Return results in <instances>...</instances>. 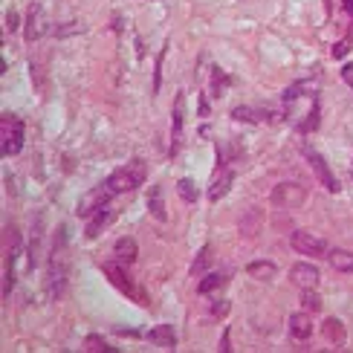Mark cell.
<instances>
[{"mask_svg": "<svg viewBox=\"0 0 353 353\" xmlns=\"http://www.w3.org/2000/svg\"><path fill=\"white\" fill-rule=\"evenodd\" d=\"M64 287H67V232L58 229V238L50 255V292L55 299H61Z\"/></svg>", "mask_w": 353, "mask_h": 353, "instance_id": "1", "label": "cell"}, {"mask_svg": "<svg viewBox=\"0 0 353 353\" xmlns=\"http://www.w3.org/2000/svg\"><path fill=\"white\" fill-rule=\"evenodd\" d=\"M23 148V122L14 113L0 116V151L3 157H14Z\"/></svg>", "mask_w": 353, "mask_h": 353, "instance_id": "2", "label": "cell"}, {"mask_svg": "<svg viewBox=\"0 0 353 353\" xmlns=\"http://www.w3.org/2000/svg\"><path fill=\"white\" fill-rule=\"evenodd\" d=\"M270 200L275 209H301L304 200H307V191L299 185V183H278L272 191H270Z\"/></svg>", "mask_w": 353, "mask_h": 353, "instance_id": "3", "label": "cell"}, {"mask_svg": "<svg viewBox=\"0 0 353 353\" xmlns=\"http://www.w3.org/2000/svg\"><path fill=\"white\" fill-rule=\"evenodd\" d=\"M142 180H145V168L139 163H134V165L116 168L108 176V185H110L113 194H125V191H134L137 185H142Z\"/></svg>", "mask_w": 353, "mask_h": 353, "instance_id": "4", "label": "cell"}, {"mask_svg": "<svg viewBox=\"0 0 353 353\" xmlns=\"http://www.w3.org/2000/svg\"><path fill=\"white\" fill-rule=\"evenodd\" d=\"M290 243L301 255H310V258L327 255V241L319 238V234H313V232H307V229H296V232H292L290 234Z\"/></svg>", "mask_w": 353, "mask_h": 353, "instance_id": "5", "label": "cell"}, {"mask_svg": "<svg viewBox=\"0 0 353 353\" xmlns=\"http://www.w3.org/2000/svg\"><path fill=\"white\" fill-rule=\"evenodd\" d=\"M110 194H113V191H110V185H108V183H105V185H96V188H90V191H87V194H84V200L79 203L76 214H79V217H93L99 209H105V205H108Z\"/></svg>", "mask_w": 353, "mask_h": 353, "instance_id": "6", "label": "cell"}, {"mask_svg": "<svg viewBox=\"0 0 353 353\" xmlns=\"http://www.w3.org/2000/svg\"><path fill=\"white\" fill-rule=\"evenodd\" d=\"M304 157H307V163H310L313 174L319 176V183L325 185L327 191H333V194H336V191H339L342 185H339V180H336V174L330 171V165L325 163V157H321L319 151H313V148H307V151H304Z\"/></svg>", "mask_w": 353, "mask_h": 353, "instance_id": "7", "label": "cell"}, {"mask_svg": "<svg viewBox=\"0 0 353 353\" xmlns=\"http://www.w3.org/2000/svg\"><path fill=\"white\" fill-rule=\"evenodd\" d=\"M183 125H185V96L176 93L174 113H171V157L180 154V148H183Z\"/></svg>", "mask_w": 353, "mask_h": 353, "instance_id": "8", "label": "cell"}, {"mask_svg": "<svg viewBox=\"0 0 353 353\" xmlns=\"http://www.w3.org/2000/svg\"><path fill=\"white\" fill-rule=\"evenodd\" d=\"M232 180H234V174H232V165L226 163V157L220 159V165H217V176H214V183L209 188V197L217 203V200H223L229 194V188H232Z\"/></svg>", "mask_w": 353, "mask_h": 353, "instance_id": "9", "label": "cell"}, {"mask_svg": "<svg viewBox=\"0 0 353 353\" xmlns=\"http://www.w3.org/2000/svg\"><path fill=\"white\" fill-rule=\"evenodd\" d=\"M128 267V263H125ZM125 267H119V263H113V261H108V263H101V272L108 275V281L119 290V292H125V296H130L134 299L137 292H134V284H130V278L125 275Z\"/></svg>", "mask_w": 353, "mask_h": 353, "instance_id": "10", "label": "cell"}, {"mask_svg": "<svg viewBox=\"0 0 353 353\" xmlns=\"http://www.w3.org/2000/svg\"><path fill=\"white\" fill-rule=\"evenodd\" d=\"M290 281L299 290H316L319 287V270L310 267V263H296L290 272Z\"/></svg>", "mask_w": 353, "mask_h": 353, "instance_id": "11", "label": "cell"}, {"mask_svg": "<svg viewBox=\"0 0 353 353\" xmlns=\"http://www.w3.org/2000/svg\"><path fill=\"white\" fill-rule=\"evenodd\" d=\"M290 336L296 342H307L313 336V321L307 313H292L290 316Z\"/></svg>", "mask_w": 353, "mask_h": 353, "instance_id": "12", "label": "cell"}, {"mask_svg": "<svg viewBox=\"0 0 353 353\" xmlns=\"http://www.w3.org/2000/svg\"><path fill=\"white\" fill-rule=\"evenodd\" d=\"M232 119H238V122H249V125H258V122H272L275 116H272L270 110L241 105V108H234V110H232Z\"/></svg>", "mask_w": 353, "mask_h": 353, "instance_id": "13", "label": "cell"}, {"mask_svg": "<svg viewBox=\"0 0 353 353\" xmlns=\"http://www.w3.org/2000/svg\"><path fill=\"white\" fill-rule=\"evenodd\" d=\"M321 336L330 342V345H345V339H347V330H345V325L339 319H333V316H327L325 321H321Z\"/></svg>", "mask_w": 353, "mask_h": 353, "instance_id": "14", "label": "cell"}, {"mask_svg": "<svg viewBox=\"0 0 353 353\" xmlns=\"http://www.w3.org/2000/svg\"><path fill=\"white\" fill-rule=\"evenodd\" d=\"M43 32H47V21H43V12L41 6H29V14H26V38L29 41H38Z\"/></svg>", "mask_w": 353, "mask_h": 353, "instance_id": "15", "label": "cell"}, {"mask_svg": "<svg viewBox=\"0 0 353 353\" xmlns=\"http://www.w3.org/2000/svg\"><path fill=\"white\" fill-rule=\"evenodd\" d=\"M261 223H263V214H261V209H249V212L241 217V238H246V241L258 238V229H261Z\"/></svg>", "mask_w": 353, "mask_h": 353, "instance_id": "16", "label": "cell"}, {"mask_svg": "<svg viewBox=\"0 0 353 353\" xmlns=\"http://www.w3.org/2000/svg\"><path fill=\"white\" fill-rule=\"evenodd\" d=\"M110 223H113V212H108V209H99V212L93 214V220H90V223H87L84 234H87V238L93 241V238H99V234L105 232Z\"/></svg>", "mask_w": 353, "mask_h": 353, "instance_id": "17", "label": "cell"}, {"mask_svg": "<svg viewBox=\"0 0 353 353\" xmlns=\"http://www.w3.org/2000/svg\"><path fill=\"white\" fill-rule=\"evenodd\" d=\"M113 255L116 261H122V263H134L137 261V241L134 238H119L113 246Z\"/></svg>", "mask_w": 353, "mask_h": 353, "instance_id": "18", "label": "cell"}, {"mask_svg": "<svg viewBox=\"0 0 353 353\" xmlns=\"http://www.w3.org/2000/svg\"><path fill=\"white\" fill-rule=\"evenodd\" d=\"M246 272L252 275L255 281H272L278 270H275V263H272V261H252V263L246 267Z\"/></svg>", "mask_w": 353, "mask_h": 353, "instance_id": "19", "label": "cell"}, {"mask_svg": "<svg viewBox=\"0 0 353 353\" xmlns=\"http://www.w3.org/2000/svg\"><path fill=\"white\" fill-rule=\"evenodd\" d=\"M327 261L333 263V270L353 272V252H347V249H327Z\"/></svg>", "mask_w": 353, "mask_h": 353, "instance_id": "20", "label": "cell"}, {"mask_svg": "<svg viewBox=\"0 0 353 353\" xmlns=\"http://www.w3.org/2000/svg\"><path fill=\"white\" fill-rule=\"evenodd\" d=\"M148 342H154V345H159V347H174V345H176L174 327H168V325H157V327L148 333Z\"/></svg>", "mask_w": 353, "mask_h": 353, "instance_id": "21", "label": "cell"}, {"mask_svg": "<svg viewBox=\"0 0 353 353\" xmlns=\"http://www.w3.org/2000/svg\"><path fill=\"white\" fill-rule=\"evenodd\" d=\"M148 212L154 214V220H165V203H163V191H159V185H154L148 191Z\"/></svg>", "mask_w": 353, "mask_h": 353, "instance_id": "22", "label": "cell"}, {"mask_svg": "<svg viewBox=\"0 0 353 353\" xmlns=\"http://www.w3.org/2000/svg\"><path fill=\"white\" fill-rule=\"evenodd\" d=\"M223 284H226V275H217V272H209V275H205V278H203V281H200L197 292H200V296H209V292L220 290V287H223Z\"/></svg>", "mask_w": 353, "mask_h": 353, "instance_id": "23", "label": "cell"}, {"mask_svg": "<svg viewBox=\"0 0 353 353\" xmlns=\"http://www.w3.org/2000/svg\"><path fill=\"white\" fill-rule=\"evenodd\" d=\"M212 255H214V249H212V246H203V249H200V255L194 258V263H191V275H203L205 270H209Z\"/></svg>", "mask_w": 353, "mask_h": 353, "instance_id": "24", "label": "cell"}, {"mask_svg": "<svg viewBox=\"0 0 353 353\" xmlns=\"http://www.w3.org/2000/svg\"><path fill=\"white\" fill-rule=\"evenodd\" d=\"M176 191H180V197H183L185 203H197V197H200L197 185L191 183V180H180V183H176Z\"/></svg>", "mask_w": 353, "mask_h": 353, "instance_id": "25", "label": "cell"}, {"mask_svg": "<svg viewBox=\"0 0 353 353\" xmlns=\"http://www.w3.org/2000/svg\"><path fill=\"white\" fill-rule=\"evenodd\" d=\"M316 128H319V101L310 108V113H307L304 119H301V130H304V134H313Z\"/></svg>", "mask_w": 353, "mask_h": 353, "instance_id": "26", "label": "cell"}, {"mask_svg": "<svg viewBox=\"0 0 353 353\" xmlns=\"http://www.w3.org/2000/svg\"><path fill=\"white\" fill-rule=\"evenodd\" d=\"M84 350L87 353H99V350H110V345L101 339V336H87V339H84Z\"/></svg>", "mask_w": 353, "mask_h": 353, "instance_id": "27", "label": "cell"}, {"mask_svg": "<svg viewBox=\"0 0 353 353\" xmlns=\"http://www.w3.org/2000/svg\"><path fill=\"white\" fill-rule=\"evenodd\" d=\"M301 301H304V307H310V310H319V307H321L316 290H301Z\"/></svg>", "mask_w": 353, "mask_h": 353, "instance_id": "28", "label": "cell"}, {"mask_svg": "<svg viewBox=\"0 0 353 353\" xmlns=\"http://www.w3.org/2000/svg\"><path fill=\"white\" fill-rule=\"evenodd\" d=\"M212 87H214V93H217V96L226 90V76H223L220 70H214V84H212Z\"/></svg>", "mask_w": 353, "mask_h": 353, "instance_id": "29", "label": "cell"}, {"mask_svg": "<svg viewBox=\"0 0 353 353\" xmlns=\"http://www.w3.org/2000/svg\"><path fill=\"white\" fill-rule=\"evenodd\" d=\"M347 50H350V43H347V41L336 43V47H333V58H342V55H347Z\"/></svg>", "mask_w": 353, "mask_h": 353, "instance_id": "30", "label": "cell"}, {"mask_svg": "<svg viewBox=\"0 0 353 353\" xmlns=\"http://www.w3.org/2000/svg\"><path fill=\"white\" fill-rule=\"evenodd\" d=\"M342 79L347 81V87H353V64H345L342 67Z\"/></svg>", "mask_w": 353, "mask_h": 353, "instance_id": "31", "label": "cell"}, {"mask_svg": "<svg viewBox=\"0 0 353 353\" xmlns=\"http://www.w3.org/2000/svg\"><path fill=\"white\" fill-rule=\"evenodd\" d=\"M226 310H229V304H226V301H220V304L212 307V316H226Z\"/></svg>", "mask_w": 353, "mask_h": 353, "instance_id": "32", "label": "cell"}, {"mask_svg": "<svg viewBox=\"0 0 353 353\" xmlns=\"http://www.w3.org/2000/svg\"><path fill=\"white\" fill-rule=\"evenodd\" d=\"M6 26L14 29V26H18V18H14V14H6Z\"/></svg>", "mask_w": 353, "mask_h": 353, "instance_id": "33", "label": "cell"}, {"mask_svg": "<svg viewBox=\"0 0 353 353\" xmlns=\"http://www.w3.org/2000/svg\"><path fill=\"white\" fill-rule=\"evenodd\" d=\"M342 6H345V12H347L350 18H353V0H342Z\"/></svg>", "mask_w": 353, "mask_h": 353, "instance_id": "34", "label": "cell"}]
</instances>
